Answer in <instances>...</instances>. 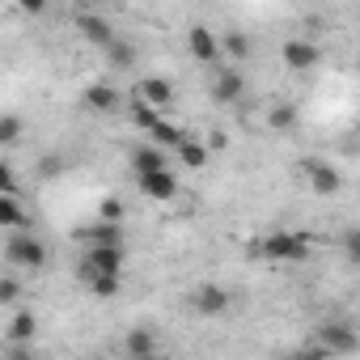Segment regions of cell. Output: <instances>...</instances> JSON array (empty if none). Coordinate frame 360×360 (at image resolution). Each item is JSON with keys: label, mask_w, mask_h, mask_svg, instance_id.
<instances>
[{"label": "cell", "mask_w": 360, "mask_h": 360, "mask_svg": "<svg viewBox=\"0 0 360 360\" xmlns=\"http://www.w3.org/2000/svg\"><path fill=\"white\" fill-rule=\"evenodd\" d=\"M148 136H153V144H161V148H169V153H174L178 144L187 140V136H183V127H178V123H169V119H161V123H157Z\"/></svg>", "instance_id": "obj_21"}, {"label": "cell", "mask_w": 360, "mask_h": 360, "mask_svg": "<svg viewBox=\"0 0 360 360\" xmlns=\"http://www.w3.org/2000/svg\"><path fill=\"white\" fill-rule=\"evenodd\" d=\"M77 30H81V39L89 43V47H98V51H110L119 39H115V30H110V22H102L98 13H81L77 18Z\"/></svg>", "instance_id": "obj_6"}, {"label": "cell", "mask_w": 360, "mask_h": 360, "mask_svg": "<svg viewBox=\"0 0 360 360\" xmlns=\"http://www.w3.org/2000/svg\"><path fill=\"white\" fill-rule=\"evenodd\" d=\"M174 157H178V161H183L187 169H204L212 153H208V144H204V140H183V144H178V148H174Z\"/></svg>", "instance_id": "obj_16"}, {"label": "cell", "mask_w": 360, "mask_h": 360, "mask_svg": "<svg viewBox=\"0 0 360 360\" xmlns=\"http://www.w3.org/2000/svg\"><path fill=\"white\" fill-rule=\"evenodd\" d=\"M136 191H140L144 200L165 204V200H174V195H178V178H174V169H169V165H161V169H144V174H136Z\"/></svg>", "instance_id": "obj_3"}, {"label": "cell", "mask_w": 360, "mask_h": 360, "mask_svg": "<svg viewBox=\"0 0 360 360\" xmlns=\"http://www.w3.org/2000/svg\"><path fill=\"white\" fill-rule=\"evenodd\" d=\"M280 56H284V64H288L292 72H309V68L318 64V47H314L309 39H288V43L280 47Z\"/></svg>", "instance_id": "obj_8"}, {"label": "cell", "mask_w": 360, "mask_h": 360, "mask_svg": "<svg viewBox=\"0 0 360 360\" xmlns=\"http://www.w3.org/2000/svg\"><path fill=\"white\" fill-rule=\"evenodd\" d=\"M136 94L140 98H148L153 106H161V110H169L174 106V85L165 81V77H144V81H136Z\"/></svg>", "instance_id": "obj_12"}, {"label": "cell", "mask_w": 360, "mask_h": 360, "mask_svg": "<svg viewBox=\"0 0 360 360\" xmlns=\"http://www.w3.org/2000/svg\"><path fill=\"white\" fill-rule=\"evenodd\" d=\"M305 178H309V191L322 195V200H330V195L343 191V174H339V165H330V161H322V157H309V161H305Z\"/></svg>", "instance_id": "obj_4"}, {"label": "cell", "mask_w": 360, "mask_h": 360, "mask_svg": "<svg viewBox=\"0 0 360 360\" xmlns=\"http://www.w3.org/2000/svg\"><path fill=\"white\" fill-rule=\"evenodd\" d=\"M119 217H123L119 200H106V204H102V221H119Z\"/></svg>", "instance_id": "obj_31"}, {"label": "cell", "mask_w": 360, "mask_h": 360, "mask_svg": "<svg viewBox=\"0 0 360 360\" xmlns=\"http://www.w3.org/2000/svg\"><path fill=\"white\" fill-rule=\"evenodd\" d=\"M18 136H22V119L5 115V119H0V144H18Z\"/></svg>", "instance_id": "obj_26"}, {"label": "cell", "mask_w": 360, "mask_h": 360, "mask_svg": "<svg viewBox=\"0 0 360 360\" xmlns=\"http://www.w3.org/2000/svg\"><path fill=\"white\" fill-rule=\"evenodd\" d=\"M221 47H225L229 60H250V39H246L242 30H229V34L221 39Z\"/></svg>", "instance_id": "obj_24"}, {"label": "cell", "mask_w": 360, "mask_h": 360, "mask_svg": "<svg viewBox=\"0 0 360 360\" xmlns=\"http://www.w3.org/2000/svg\"><path fill=\"white\" fill-rule=\"evenodd\" d=\"M18 5H22V13L39 18V13H47V5H51V0H18Z\"/></svg>", "instance_id": "obj_30"}, {"label": "cell", "mask_w": 360, "mask_h": 360, "mask_svg": "<svg viewBox=\"0 0 360 360\" xmlns=\"http://www.w3.org/2000/svg\"><path fill=\"white\" fill-rule=\"evenodd\" d=\"M242 94H246V77H242L238 68H225V72H217V81H212V98H217L221 106L238 102Z\"/></svg>", "instance_id": "obj_10"}, {"label": "cell", "mask_w": 360, "mask_h": 360, "mask_svg": "<svg viewBox=\"0 0 360 360\" xmlns=\"http://www.w3.org/2000/svg\"><path fill=\"white\" fill-rule=\"evenodd\" d=\"M322 347L335 356V352H360V335L352 330V326H339V322H330V326H322Z\"/></svg>", "instance_id": "obj_11"}, {"label": "cell", "mask_w": 360, "mask_h": 360, "mask_svg": "<svg viewBox=\"0 0 360 360\" xmlns=\"http://www.w3.org/2000/svg\"><path fill=\"white\" fill-rule=\"evenodd\" d=\"M131 123H136L140 131H153V127L161 123V106H153L148 98H140V94H131Z\"/></svg>", "instance_id": "obj_14"}, {"label": "cell", "mask_w": 360, "mask_h": 360, "mask_svg": "<svg viewBox=\"0 0 360 360\" xmlns=\"http://www.w3.org/2000/svg\"><path fill=\"white\" fill-rule=\"evenodd\" d=\"M191 309L204 314V318H217V314L229 309V292H225L221 284H200V288L191 292Z\"/></svg>", "instance_id": "obj_7"}, {"label": "cell", "mask_w": 360, "mask_h": 360, "mask_svg": "<svg viewBox=\"0 0 360 360\" xmlns=\"http://www.w3.org/2000/svg\"><path fill=\"white\" fill-rule=\"evenodd\" d=\"M85 106H89V110H98V115H110V110L119 106V89H115V85L94 81V85L85 89Z\"/></svg>", "instance_id": "obj_13"}, {"label": "cell", "mask_w": 360, "mask_h": 360, "mask_svg": "<svg viewBox=\"0 0 360 360\" xmlns=\"http://www.w3.org/2000/svg\"><path fill=\"white\" fill-rule=\"evenodd\" d=\"M297 119H301V115H297V106H292V102H276V106L267 110V123H271L276 131H292V127H297Z\"/></svg>", "instance_id": "obj_22"}, {"label": "cell", "mask_w": 360, "mask_h": 360, "mask_svg": "<svg viewBox=\"0 0 360 360\" xmlns=\"http://www.w3.org/2000/svg\"><path fill=\"white\" fill-rule=\"evenodd\" d=\"M356 136H360V119H356Z\"/></svg>", "instance_id": "obj_32"}, {"label": "cell", "mask_w": 360, "mask_h": 360, "mask_svg": "<svg viewBox=\"0 0 360 360\" xmlns=\"http://www.w3.org/2000/svg\"><path fill=\"white\" fill-rule=\"evenodd\" d=\"M34 326H39V322H34V314H30V309H22V314H13V322H9V330H5V339H9V343H30V339H34Z\"/></svg>", "instance_id": "obj_20"}, {"label": "cell", "mask_w": 360, "mask_h": 360, "mask_svg": "<svg viewBox=\"0 0 360 360\" xmlns=\"http://www.w3.org/2000/svg\"><path fill=\"white\" fill-rule=\"evenodd\" d=\"M343 259H347L352 267H360V225H352V229L343 233Z\"/></svg>", "instance_id": "obj_25"}, {"label": "cell", "mask_w": 360, "mask_h": 360, "mask_svg": "<svg viewBox=\"0 0 360 360\" xmlns=\"http://www.w3.org/2000/svg\"><path fill=\"white\" fill-rule=\"evenodd\" d=\"M5 259H9L13 267L39 271V267H47V246H43L30 229H13V238L5 242Z\"/></svg>", "instance_id": "obj_2"}, {"label": "cell", "mask_w": 360, "mask_h": 360, "mask_svg": "<svg viewBox=\"0 0 360 360\" xmlns=\"http://www.w3.org/2000/svg\"><path fill=\"white\" fill-rule=\"evenodd\" d=\"M85 280H89L94 297H102V301L119 297V271H85Z\"/></svg>", "instance_id": "obj_19"}, {"label": "cell", "mask_w": 360, "mask_h": 360, "mask_svg": "<svg viewBox=\"0 0 360 360\" xmlns=\"http://www.w3.org/2000/svg\"><path fill=\"white\" fill-rule=\"evenodd\" d=\"M259 255H263V259H271V263H305V259L314 255V242H309V233L276 229L271 238H263Z\"/></svg>", "instance_id": "obj_1"}, {"label": "cell", "mask_w": 360, "mask_h": 360, "mask_svg": "<svg viewBox=\"0 0 360 360\" xmlns=\"http://www.w3.org/2000/svg\"><path fill=\"white\" fill-rule=\"evenodd\" d=\"M85 271H123V246H102V242H89Z\"/></svg>", "instance_id": "obj_9"}, {"label": "cell", "mask_w": 360, "mask_h": 360, "mask_svg": "<svg viewBox=\"0 0 360 360\" xmlns=\"http://www.w3.org/2000/svg\"><path fill=\"white\" fill-rule=\"evenodd\" d=\"M18 297H22V284L13 276H0V305H13Z\"/></svg>", "instance_id": "obj_27"}, {"label": "cell", "mask_w": 360, "mask_h": 360, "mask_svg": "<svg viewBox=\"0 0 360 360\" xmlns=\"http://www.w3.org/2000/svg\"><path fill=\"white\" fill-rule=\"evenodd\" d=\"M0 225L5 229H26V212L13 191H0Z\"/></svg>", "instance_id": "obj_18"}, {"label": "cell", "mask_w": 360, "mask_h": 360, "mask_svg": "<svg viewBox=\"0 0 360 360\" xmlns=\"http://www.w3.org/2000/svg\"><path fill=\"white\" fill-rule=\"evenodd\" d=\"M187 51H191L195 64H217V60L225 56L221 39H217L208 26H191V30H187Z\"/></svg>", "instance_id": "obj_5"}, {"label": "cell", "mask_w": 360, "mask_h": 360, "mask_svg": "<svg viewBox=\"0 0 360 360\" xmlns=\"http://www.w3.org/2000/svg\"><path fill=\"white\" fill-rule=\"evenodd\" d=\"M0 191H13V195H18V174H13V165H9V161L0 165Z\"/></svg>", "instance_id": "obj_29"}, {"label": "cell", "mask_w": 360, "mask_h": 360, "mask_svg": "<svg viewBox=\"0 0 360 360\" xmlns=\"http://www.w3.org/2000/svg\"><path fill=\"white\" fill-rule=\"evenodd\" d=\"M106 56H110V64H115V68H127V64H131V47H127V43H115Z\"/></svg>", "instance_id": "obj_28"}, {"label": "cell", "mask_w": 360, "mask_h": 360, "mask_svg": "<svg viewBox=\"0 0 360 360\" xmlns=\"http://www.w3.org/2000/svg\"><path fill=\"white\" fill-rule=\"evenodd\" d=\"M89 242H102V246H123V233H119V221H98L89 233Z\"/></svg>", "instance_id": "obj_23"}, {"label": "cell", "mask_w": 360, "mask_h": 360, "mask_svg": "<svg viewBox=\"0 0 360 360\" xmlns=\"http://www.w3.org/2000/svg\"><path fill=\"white\" fill-rule=\"evenodd\" d=\"M165 153H169V148H161V144H144V148H136V153H131V174H144V169H161V165H169Z\"/></svg>", "instance_id": "obj_15"}, {"label": "cell", "mask_w": 360, "mask_h": 360, "mask_svg": "<svg viewBox=\"0 0 360 360\" xmlns=\"http://www.w3.org/2000/svg\"><path fill=\"white\" fill-rule=\"evenodd\" d=\"M123 352L144 360V356H153V352H157V335H153V330H144V326H136V330H127V339H123Z\"/></svg>", "instance_id": "obj_17"}]
</instances>
